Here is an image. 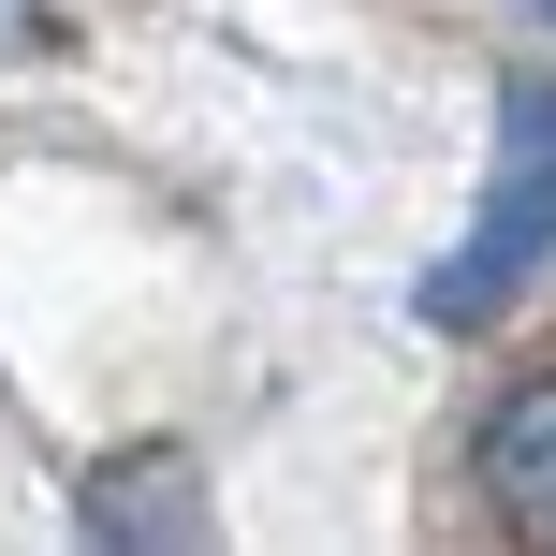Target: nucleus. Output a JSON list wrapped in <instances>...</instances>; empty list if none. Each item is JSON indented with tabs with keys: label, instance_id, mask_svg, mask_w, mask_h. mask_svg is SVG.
<instances>
[{
	"label": "nucleus",
	"instance_id": "obj_2",
	"mask_svg": "<svg viewBox=\"0 0 556 556\" xmlns=\"http://www.w3.org/2000/svg\"><path fill=\"white\" fill-rule=\"evenodd\" d=\"M469 483H483V513H498L513 542H556V381H513L498 410H483Z\"/></svg>",
	"mask_w": 556,
	"mask_h": 556
},
{
	"label": "nucleus",
	"instance_id": "obj_4",
	"mask_svg": "<svg viewBox=\"0 0 556 556\" xmlns=\"http://www.w3.org/2000/svg\"><path fill=\"white\" fill-rule=\"evenodd\" d=\"M542 15H556V0H542Z\"/></svg>",
	"mask_w": 556,
	"mask_h": 556
},
{
	"label": "nucleus",
	"instance_id": "obj_1",
	"mask_svg": "<svg viewBox=\"0 0 556 556\" xmlns=\"http://www.w3.org/2000/svg\"><path fill=\"white\" fill-rule=\"evenodd\" d=\"M542 264H556V74H513V88H498V176H483V220L454 235L440 278H425V323H440V337H483Z\"/></svg>",
	"mask_w": 556,
	"mask_h": 556
},
{
	"label": "nucleus",
	"instance_id": "obj_3",
	"mask_svg": "<svg viewBox=\"0 0 556 556\" xmlns=\"http://www.w3.org/2000/svg\"><path fill=\"white\" fill-rule=\"evenodd\" d=\"M176 483H191L176 454H132V469H88V528H103V542H191L205 513L176 498Z\"/></svg>",
	"mask_w": 556,
	"mask_h": 556
}]
</instances>
